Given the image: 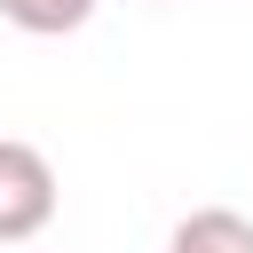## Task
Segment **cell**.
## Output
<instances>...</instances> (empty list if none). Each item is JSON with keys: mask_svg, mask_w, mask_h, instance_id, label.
<instances>
[{"mask_svg": "<svg viewBox=\"0 0 253 253\" xmlns=\"http://www.w3.org/2000/svg\"><path fill=\"white\" fill-rule=\"evenodd\" d=\"M55 221V166L40 142L0 134V245H32Z\"/></svg>", "mask_w": 253, "mask_h": 253, "instance_id": "1", "label": "cell"}, {"mask_svg": "<svg viewBox=\"0 0 253 253\" xmlns=\"http://www.w3.org/2000/svg\"><path fill=\"white\" fill-rule=\"evenodd\" d=\"M166 253H253V221L237 206H198V213L174 221Z\"/></svg>", "mask_w": 253, "mask_h": 253, "instance_id": "2", "label": "cell"}, {"mask_svg": "<svg viewBox=\"0 0 253 253\" xmlns=\"http://www.w3.org/2000/svg\"><path fill=\"white\" fill-rule=\"evenodd\" d=\"M0 16L16 32H32V40H55V32H79L95 16V0H0Z\"/></svg>", "mask_w": 253, "mask_h": 253, "instance_id": "3", "label": "cell"}]
</instances>
